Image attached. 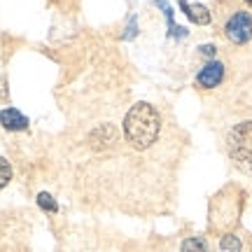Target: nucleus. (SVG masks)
I'll return each mask as SVG.
<instances>
[{
    "label": "nucleus",
    "mask_w": 252,
    "mask_h": 252,
    "mask_svg": "<svg viewBox=\"0 0 252 252\" xmlns=\"http://www.w3.org/2000/svg\"><path fill=\"white\" fill-rule=\"evenodd\" d=\"M245 2H252V0H245Z\"/></svg>",
    "instance_id": "nucleus-15"
},
{
    "label": "nucleus",
    "mask_w": 252,
    "mask_h": 252,
    "mask_svg": "<svg viewBox=\"0 0 252 252\" xmlns=\"http://www.w3.org/2000/svg\"><path fill=\"white\" fill-rule=\"evenodd\" d=\"M0 124L5 126L7 131H24L28 126V119L14 108H5L0 112Z\"/></svg>",
    "instance_id": "nucleus-5"
},
{
    "label": "nucleus",
    "mask_w": 252,
    "mask_h": 252,
    "mask_svg": "<svg viewBox=\"0 0 252 252\" xmlns=\"http://www.w3.org/2000/svg\"><path fill=\"white\" fill-rule=\"evenodd\" d=\"M182 9H185V14H187L194 24H198V26H206V24H210V12H208L203 5H196V2H189V0H180Z\"/></svg>",
    "instance_id": "nucleus-6"
},
{
    "label": "nucleus",
    "mask_w": 252,
    "mask_h": 252,
    "mask_svg": "<svg viewBox=\"0 0 252 252\" xmlns=\"http://www.w3.org/2000/svg\"><path fill=\"white\" fill-rule=\"evenodd\" d=\"M226 150L236 166L252 175V122H243L231 128L226 138Z\"/></svg>",
    "instance_id": "nucleus-2"
},
{
    "label": "nucleus",
    "mask_w": 252,
    "mask_h": 252,
    "mask_svg": "<svg viewBox=\"0 0 252 252\" xmlns=\"http://www.w3.org/2000/svg\"><path fill=\"white\" fill-rule=\"evenodd\" d=\"M226 37L236 42V45H243L252 37V17L248 12H236L234 17L226 21Z\"/></svg>",
    "instance_id": "nucleus-3"
},
{
    "label": "nucleus",
    "mask_w": 252,
    "mask_h": 252,
    "mask_svg": "<svg viewBox=\"0 0 252 252\" xmlns=\"http://www.w3.org/2000/svg\"><path fill=\"white\" fill-rule=\"evenodd\" d=\"M154 5H157L159 9H163V14H166V19H168V35H173V37H185V35H187V28L175 26V21H173V7L168 5V2L157 0Z\"/></svg>",
    "instance_id": "nucleus-7"
},
{
    "label": "nucleus",
    "mask_w": 252,
    "mask_h": 252,
    "mask_svg": "<svg viewBox=\"0 0 252 252\" xmlns=\"http://www.w3.org/2000/svg\"><path fill=\"white\" fill-rule=\"evenodd\" d=\"M7 100V87H5V77L0 75V103Z\"/></svg>",
    "instance_id": "nucleus-12"
},
{
    "label": "nucleus",
    "mask_w": 252,
    "mask_h": 252,
    "mask_svg": "<svg viewBox=\"0 0 252 252\" xmlns=\"http://www.w3.org/2000/svg\"><path fill=\"white\" fill-rule=\"evenodd\" d=\"M220 248L224 252H241V241H238V236H224L222 241H220Z\"/></svg>",
    "instance_id": "nucleus-10"
},
{
    "label": "nucleus",
    "mask_w": 252,
    "mask_h": 252,
    "mask_svg": "<svg viewBox=\"0 0 252 252\" xmlns=\"http://www.w3.org/2000/svg\"><path fill=\"white\" fill-rule=\"evenodd\" d=\"M135 35V19H131V26H128V33L124 37H133Z\"/></svg>",
    "instance_id": "nucleus-14"
},
{
    "label": "nucleus",
    "mask_w": 252,
    "mask_h": 252,
    "mask_svg": "<svg viewBox=\"0 0 252 252\" xmlns=\"http://www.w3.org/2000/svg\"><path fill=\"white\" fill-rule=\"evenodd\" d=\"M159 128H161L159 112L150 103H135L133 108L126 112L124 133L126 140L133 145L135 150H147L159 138Z\"/></svg>",
    "instance_id": "nucleus-1"
},
{
    "label": "nucleus",
    "mask_w": 252,
    "mask_h": 252,
    "mask_svg": "<svg viewBox=\"0 0 252 252\" xmlns=\"http://www.w3.org/2000/svg\"><path fill=\"white\" fill-rule=\"evenodd\" d=\"M201 54H206V56H215V47H213V45H203V47H201Z\"/></svg>",
    "instance_id": "nucleus-13"
},
{
    "label": "nucleus",
    "mask_w": 252,
    "mask_h": 252,
    "mask_svg": "<svg viewBox=\"0 0 252 252\" xmlns=\"http://www.w3.org/2000/svg\"><path fill=\"white\" fill-rule=\"evenodd\" d=\"M180 252H206V241L203 238H187L182 243Z\"/></svg>",
    "instance_id": "nucleus-8"
},
{
    "label": "nucleus",
    "mask_w": 252,
    "mask_h": 252,
    "mask_svg": "<svg viewBox=\"0 0 252 252\" xmlns=\"http://www.w3.org/2000/svg\"><path fill=\"white\" fill-rule=\"evenodd\" d=\"M37 206L42 208V210H47V213H56V210H59L54 196H52V194H47V191H42V194L37 196Z\"/></svg>",
    "instance_id": "nucleus-9"
},
{
    "label": "nucleus",
    "mask_w": 252,
    "mask_h": 252,
    "mask_svg": "<svg viewBox=\"0 0 252 252\" xmlns=\"http://www.w3.org/2000/svg\"><path fill=\"white\" fill-rule=\"evenodd\" d=\"M222 77H224V65L220 61H210L203 70L198 72L196 82L203 89H213V87H217V84L222 82Z\"/></svg>",
    "instance_id": "nucleus-4"
},
{
    "label": "nucleus",
    "mask_w": 252,
    "mask_h": 252,
    "mask_svg": "<svg viewBox=\"0 0 252 252\" xmlns=\"http://www.w3.org/2000/svg\"><path fill=\"white\" fill-rule=\"evenodd\" d=\"M9 180H12V168H9V163L0 157V187H5Z\"/></svg>",
    "instance_id": "nucleus-11"
}]
</instances>
